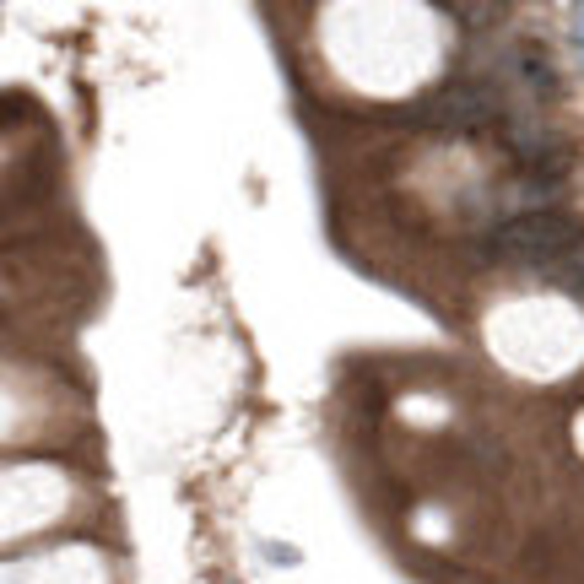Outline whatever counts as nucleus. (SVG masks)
Wrapping results in <instances>:
<instances>
[{"label":"nucleus","mask_w":584,"mask_h":584,"mask_svg":"<svg viewBox=\"0 0 584 584\" xmlns=\"http://www.w3.org/2000/svg\"><path fill=\"white\" fill-rule=\"evenodd\" d=\"M584 249V217L563 206H530L520 217L493 222L476 238V260L482 265H563Z\"/></svg>","instance_id":"nucleus-1"},{"label":"nucleus","mask_w":584,"mask_h":584,"mask_svg":"<svg viewBox=\"0 0 584 584\" xmlns=\"http://www.w3.org/2000/svg\"><path fill=\"white\" fill-rule=\"evenodd\" d=\"M514 163H520V179L530 184V190H557V184L568 179V152L563 146H541V141H514Z\"/></svg>","instance_id":"nucleus-2"},{"label":"nucleus","mask_w":584,"mask_h":584,"mask_svg":"<svg viewBox=\"0 0 584 584\" xmlns=\"http://www.w3.org/2000/svg\"><path fill=\"white\" fill-rule=\"evenodd\" d=\"M520 65H525V82H530V87H557L552 60L541 55V44H520Z\"/></svg>","instance_id":"nucleus-3"}]
</instances>
